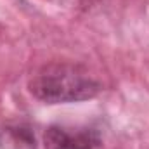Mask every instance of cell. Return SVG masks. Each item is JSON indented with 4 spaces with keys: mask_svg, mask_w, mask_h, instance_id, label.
<instances>
[{
    "mask_svg": "<svg viewBox=\"0 0 149 149\" xmlns=\"http://www.w3.org/2000/svg\"><path fill=\"white\" fill-rule=\"evenodd\" d=\"M0 149H37V144L28 128L7 127L0 132Z\"/></svg>",
    "mask_w": 149,
    "mask_h": 149,
    "instance_id": "cell-3",
    "label": "cell"
},
{
    "mask_svg": "<svg viewBox=\"0 0 149 149\" xmlns=\"http://www.w3.org/2000/svg\"><path fill=\"white\" fill-rule=\"evenodd\" d=\"M45 149H102V135L95 127L50 125L43 134Z\"/></svg>",
    "mask_w": 149,
    "mask_h": 149,
    "instance_id": "cell-2",
    "label": "cell"
},
{
    "mask_svg": "<svg viewBox=\"0 0 149 149\" xmlns=\"http://www.w3.org/2000/svg\"><path fill=\"white\" fill-rule=\"evenodd\" d=\"M101 81L80 64L50 63L42 66L30 80V92L45 104H66L95 97Z\"/></svg>",
    "mask_w": 149,
    "mask_h": 149,
    "instance_id": "cell-1",
    "label": "cell"
}]
</instances>
